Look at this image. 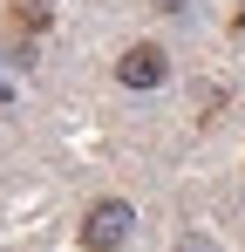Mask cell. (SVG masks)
<instances>
[{
  "label": "cell",
  "instance_id": "6da1fadb",
  "mask_svg": "<svg viewBox=\"0 0 245 252\" xmlns=\"http://www.w3.org/2000/svg\"><path fill=\"white\" fill-rule=\"evenodd\" d=\"M129 232H136V211L122 205V198H95V205L82 211V246L89 252H116Z\"/></svg>",
  "mask_w": 245,
  "mask_h": 252
},
{
  "label": "cell",
  "instance_id": "3957f363",
  "mask_svg": "<svg viewBox=\"0 0 245 252\" xmlns=\"http://www.w3.org/2000/svg\"><path fill=\"white\" fill-rule=\"evenodd\" d=\"M177 252H211V239H184V246H177Z\"/></svg>",
  "mask_w": 245,
  "mask_h": 252
},
{
  "label": "cell",
  "instance_id": "7a4b0ae2",
  "mask_svg": "<svg viewBox=\"0 0 245 252\" xmlns=\"http://www.w3.org/2000/svg\"><path fill=\"white\" fill-rule=\"evenodd\" d=\"M163 75H170V55H163L157 41H136V48L116 62V82H122V89H157Z\"/></svg>",
  "mask_w": 245,
  "mask_h": 252
},
{
  "label": "cell",
  "instance_id": "5b68a950",
  "mask_svg": "<svg viewBox=\"0 0 245 252\" xmlns=\"http://www.w3.org/2000/svg\"><path fill=\"white\" fill-rule=\"evenodd\" d=\"M0 102H14V82H7V75H0Z\"/></svg>",
  "mask_w": 245,
  "mask_h": 252
},
{
  "label": "cell",
  "instance_id": "277c9868",
  "mask_svg": "<svg viewBox=\"0 0 245 252\" xmlns=\"http://www.w3.org/2000/svg\"><path fill=\"white\" fill-rule=\"evenodd\" d=\"M157 7H163V14H184V0H157Z\"/></svg>",
  "mask_w": 245,
  "mask_h": 252
}]
</instances>
